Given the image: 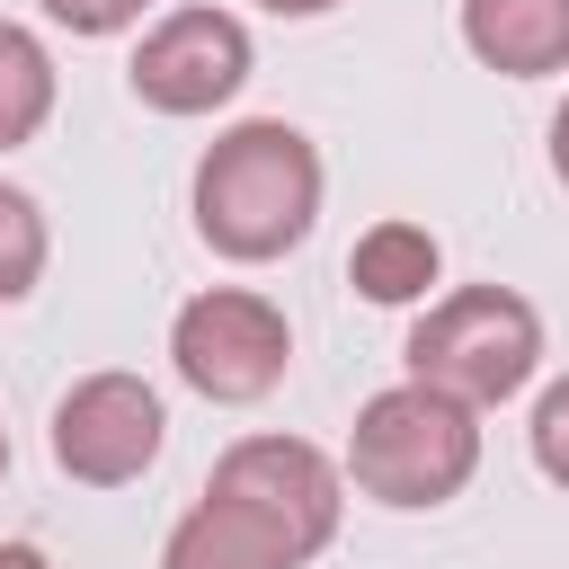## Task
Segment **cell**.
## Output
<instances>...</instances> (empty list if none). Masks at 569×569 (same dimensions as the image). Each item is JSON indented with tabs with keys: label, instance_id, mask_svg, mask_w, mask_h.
Instances as JSON below:
<instances>
[{
	"label": "cell",
	"instance_id": "5",
	"mask_svg": "<svg viewBox=\"0 0 569 569\" xmlns=\"http://www.w3.org/2000/svg\"><path fill=\"white\" fill-rule=\"evenodd\" d=\"M213 498H231V507H249L293 560H311V551H329V533H338V507H347V480H338V462L320 453V445H302V436H240L222 462H213V480H204Z\"/></svg>",
	"mask_w": 569,
	"mask_h": 569
},
{
	"label": "cell",
	"instance_id": "1",
	"mask_svg": "<svg viewBox=\"0 0 569 569\" xmlns=\"http://www.w3.org/2000/svg\"><path fill=\"white\" fill-rule=\"evenodd\" d=\"M311 222H320V151H311V133H293L284 116H249V124L213 133V151L196 160V231L222 258L267 267V258L302 249Z\"/></svg>",
	"mask_w": 569,
	"mask_h": 569
},
{
	"label": "cell",
	"instance_id": "4",
	"mask_svg": "<svg viewBox=\"0 0 569 569\" xmlns=\"http://www.w3.org/2000/svg\"><path fill=\"white\" fill-rule=\"evenodd\" d=\"M169 356H178V373L204 391V400H267L276 382H284V365H293V329H284V311L267 302V293H249V284H213V293H196V302H178V320H169Z\"/></svg>",
	"mask_w": 569,
	"mask_h": 569
},
{
	"label": "cell",
	"instance_id": "2",
	"mask_svg": "<svg viewBox=\"0 0 569 569\" xmlns=\"http://www.w3.org/2000/svg\"><path fill=\"white\" fill-rule=\"evenodd\" d=\"M480 471V409L436 391V382H391L356 409L347 436V480L382 507H445Z\"/></svg>",
	"mask_w": 569,
	"mask_h": 569
},
{
	"label": "cell",
	"instance_id": "18",
	"mask_svg": "<svg viewBox=\"0 0 569 569\" xmlns=\"http://www.w3.org/2000/svg\"><path fill=\"white\" fill-rule=\"evenodd\" d=\"M0 471H9V436H0Z\"/></svg>",
	"mask_w": 569,
	"mask_h": 569
},
{
	"label": "cell",
	"instance_id": "14",
	"mask_svg": "<svg viewBox=\"0 0 569 569\" xmlns=\"http://www.w3.org/2000/svg\"><path fill=\"white\" fill-rule=\"evenodd\" d=\"M151 0H44V18L53 27H71V36H116V27H133Z\"/></svg>",
	"mask_w": 569,
	"mask_h": 569
},
{
	"label": "cell",
	"instance_id": "17",
	"mask_svg": "<svg viewBox=\"0 0 569 569\" xmlns=\"http://www.w3.org/2000/svg\"><path fill=\"white\" fill-rule=\"evenodd\" d=\"M258 9H276V18H320V9H338V0H258Z\"/></svg>",
	"mask_w": 569,
	"mask_h": 569
},
{
	"label": "cell",
	"instance_id": "7",
	"mask_svg": "<svg viewBox=\"0 0 569 569\" xmlns=\"http://www.w3.org/2000/svg\"><path fill=\"white\" fill-rule=\"evenodd\" d=\"M249 80V27L231 9H169L133 44V98L160 116H213Z\"/></svg>",
	"mask_w": 569,
	"mask_h": 569
},
{
	"label": "cell",
	"instance_id": "13",
	"mask_svg": "<svg viewBox=\"0 0 569 569\" xmlns=\"http://www.w3.org/2000/svg\"><path fill=\"white\" fill-rule=\"evenodd\" d=\"M533 462H542V480L569 489V373L533 400Z\"/></svg>",
	"mask_w": 569,
	"mask_h": 569
},
{
	"label": "cell",
	"instance_id": "15",
	"mask_svg": "<svg viewBox=\"0 0 569 569\" xmlns=\"http://www.w3.org/2000/svg\"><path fill=\"white\" fill-rule=\"evenodd\" d=\"M551 178L569 187V98H560V116H551Z\"/></svg>",
	"mask_w": 569,
	"mask_h": 569
},
{
	"label": "cell",
	"instance_id": "16",
	"mask_svg": "<svg viewBox=\"0 0 569 569\" xmlns=\"http://www.w3.org/2000/svg\"><path fill=\"white\" fill-rule=\"evenodd\" d=\"M0 569H53V560H44L36 542H0Z\"/></svg>",
	"mask_w": 569,
	"mask_h": 569
},
{
	"label": "cell",
	"instance_id": "12",
	"mask_svg": "<svg viewBox=\"0 0 569 569\" xmlns=\"http://www.w3.org/2000/svg\"><path fill=\"white\" fill-rule=\"evenodd\" d=\"M36 276H44V213L27 187L0 178V302H18Z\"/></svg>",
	"mask_w": 569,
	"mask_h": 569
},
{
	"label": "cell",
	"instance_id": "8",
	"mask_svg": "<svg viewBox=\"0 0 569 569\" xmlns=\"http://www.w3.org/2000/svg\"><path fill=\"white\" fill-rule=\"evenodd\" d=\"M462 44L507 80L569 71V0H462Z\"/></svg>",
	"mask_w": 569,
	"mask_h": 569
},
{
	"label": "cell",
	"instance_id": "9",
	"mask_svg": "<svg viewBox=\"0 0 569 569\" xmlns=\"http://www.w3.org/2000/svg\"><path fill=\"white\" fill-rule=\"evenodd\" d=\"M160 569H302L249 507H231V498H196L178 525H169V542H160Z\"/></svg>",
	"mask_w": 569,
	"mask_h": 569
},
{
	"label": "cell",
	"instance_id": "11",
	"mask_svg": "<svg viewBox=\"0 0 569 569\" xmlns=\"http://www.w3.org/2000/svg\"><path fill=\"white\" fill-rule=\"evenodd\" d=\"M44 116H53V53L18 18H0V151L36 142Z\"/></svg>",
	"mask_w": 569,
	"mask_h": 569
},
{
	"label": "cell",
	"instance_id": "3",
	"mask_svg": "<svg viewBox=\"0 0 569 569\" xmlns=\"http://www.w3.org/2000/svg\"><path fill=\"white\" fill-rule=\"evenodd\" d=\"M533 365H542V311L507 284H462V293L427 302L409 329V373L471 409L516 400L533 382Z\"/></svg>",
	"mask_w": 569,
	"mask_h": 569
},
{
	"label": "cell",
	"instance_id": "10",
	"mask_svg": "<svg viewBox=\"0 0 569 569\" xmlns=\"http://www.w3.org/2000/svg\"><path fill=\"white\" fill-rule=\"evenodd\" d=\"M445 276V249H436V231L427 222H373L356 249H347V284L365 293V302H427V284Z\"/></svg>",
	"mask_w": 569,
	"mask_h": 569
},
{
	"label": "cell",
	"instance_id": "6",
	"mask_svg": "<svg viewBox=\"0 0 569 569\" xmlns=\"http://www.w3.org/2000/svg\"><path fill=\"white\" fill-rule=\"evenodd\" d=\"M160 436H169V409L142 373H80L62 400H53V462L89 489H124L160 462Z\"/></svg>",
	"mask_w": 569,
	"mask_h": 569
}]
</instances>
